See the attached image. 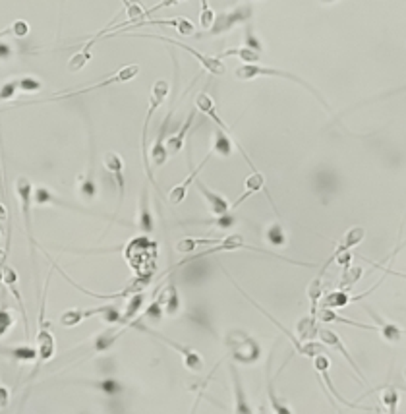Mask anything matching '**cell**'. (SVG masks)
I'll return each instance as SVG.
<instances>
[{
  "instance_id": "36",
  "label": "cell",
  "mask_w": 406,
  "mask_h": 414,
  "mask_svg": "<svg viewBox=\"0 0 406 414\" xmlns=\"http://www.w3.org/2000/svg\"><path fill=\"white\" fill-rule=\"evenodd\" d=\"M323 277L316 275V279H312V283L307 285V298H309V316L316 317L317 308H319V300L323 296Z\"/></svg>"
},
{
  "instance_id": "12",
  "label": "cell",
  "mask_w": 406,
  "mask_h": 414,
  "mask_svg": "<svg viewBox=\"0 0 406 414\" xmlns=\"http://www.w3.org/2000/svg\"><path fill=\"white\" fill-rule=\"evenodd\" d=\"M2 283L10 290L12 296L16 298L18 310H20L21 314V322H23V329H26V337H30V319H28V310H26V304H23V298H21L20 293V285H18L20 283L18 271L10 266H2Z\"/></svg>"
},
{
  "instance_id": "5",
  "label": "cell",
  "mask_w": 406,
  "mask_h": 414,
  "mask_svg": "<svg viewBox=\"0 0 406 414\" xmlns=\"http://www.w3.org/2000/svg\"><path fill=\"white\" fill-rule=\"evenodd\" d=\"M252 16H254V8H252V4H238L234 10L221 12L219 16H215V21H213L211 30L205 31V33H201V35H207V37L223 35V33H227V31L232 30L236 23H244V21H248ZM201 35H198V37H201Z\"/></svg>"
},
{
  "instance_id": "37",
  "label": "cell",
  "mask_w": 406,
  "mask_h": 414,
  "mask_svg": "<svg viewBox=\"0 0 406 414\" xmlns=\"http://www.w3.org/2000/svg\"><path fill=\"white\" fill-rule=\"evenodd\" d=\"M227 57H238V59L242 60V62H246V64H258L259 60H261V55L254 52V50L246 49V47H238V49L223 50V52L219 55L217 59L223 60V59H227Z\"/></svg>"
},
{
  "instance_id": "19",
  "label": "cell",
  "mask_w": 406,
  "mask_h": 414,
  "mask_svg": "<svg viewBox=\"0 0 406 414\" xmlns=\"http://www.w3.org/2000/svg\"><path fill=\"white\" fill-rule=\"evenodd\" d=\"M366 312L369 314V317L376 322L377 331H379V335L383 337V341L391 343V345H396V343H400V341H403V337L406 335V329L395 326L393 322H387V319H383V317L379 316V314H376V312H374L372 308H367V306H366Z\"/></svg>"
},
{
  "instance_id": "17",
  "label": "cell",
  "mask_w": 406,
  "mask_h": 414,
  "mask_svg": "<svg viewBox=\"0 0 406 414\" xmlns=\"http://www.w3.org/2000/svg\"><path fill=\"white\" fill-rule=\"evenodd\" d=\"M377 285H379V283H377ZM376 286H374V288H376ZM374 288L366 290L364 295H354V296L350 295L348 290H333V293H327V295L321 296V300H319V308H327V310L347 308V306H350L352 302H360L362 298H366V296L372 295Z\"/></svg>"
},
{
  "instance_id": "3",
  "label": "cell",
  "mask_w": 406,
  "mask_h": 414,
  "mask_svg": "<svg viewBox=\"0 0 406 414\" xmlns=\"http://www.w3.org/2000/svg\"><path fill=\"white\" fill-rule=\"evenodd\" d=\"M225 345L230 351L232 360L238 364H256L261 356V346L252 335H248L246 331H240V329H232L228 331L225 337Z\"/></svg>"
},
{
  "instance_id": "49",
  "label": "cell",
  "mask_w": 406,
  "mask_h": 414,
  "mask_svg": "<svg viewBox=\"0 0 406 414\" xmlns=\"http://www.w3.org/2000/svg\"><path fill=\"white\" fill-rule=\"evenodd\" d=\"M163 306H161V302H159V298H155L153 302H151V306H148V310L143 312V317H148V319H153V322H159L161 317H163Z\"/></svg>"
},
{
  "instance_id": "33",
  "label": "cell",
  "mask_w": 406,
  "mask_h": 414,
  "mask_svg": "<svg viewBox=\"0 0 406 414\" xmlns=\"http://www.w3.org/2000/svg\"><path fill=\"white\" fill-rule=\"evenodd\" d=\"M316 192H319L321 196H331L337 190V177L333 170H319L316 175Z\"/></svg>"
},
{
  "instance_id": "31",
  "label": "cell",
  "mask_w": 406,
  "mask_h": 414,
  "mask_svg": "<svg viewBox=\"0 0 406 414\" xmlns=\"http://www.w3.org/2000/svg\"><path fill=\"white\" fill-rule=\"evenodd\" d=\"M232 148H234V138L232 134H225L223 130H215L213 134V148H211V153H215L219 157L228 159L232 155Z\"/></svg>"
},
{
  "instance_id": "42",
  "label": "cell",
  "mask_w": 406,
  "mask_h": 414,
  "mask_svg": "<svg viewBox=\"0 0 406 414\" xmlns=\"http://www.w3.org/2000/svg\"><path fill=\"white\" fill-rule=\"evenodd\" d=\"M85 384L91 385V387H97L99 391L107 395H119L124 391L122 384L116 382V379H101V382H85Z\"/></svg>"
},
{
  "instance_id": "8",
  "label": "cell",
  "mask_w": 406,
  "mask_h": 414,
  "mask_svg": "<svg viewBox=\"0 0 406 414\" xmlns=\"http://www.w3.org/2000/svg\"><path fill=\"white\" fill-rule=\"evenodd\" d=\"M33 182L28 177L16 178V194L20 199L21 217H23V227L30 238L31 248H35V238H33V223H31V204H33Z\"/></svg>"
},
{
  "instance_id": "35",
  "label": "cell",
  "mask_w": 406,
  "mask_h": 414,
  "mask_svg": "<svg viewBox=\"0 0 406 414\" xmlns=\"http://www.w3.org/2000/svg\"><path fill=\"white\" fill-rule=\"evenodd\" d=\"M296 329H298V341H300L302 345H304V343H309V341H314L317 333H319L317 319L312 316L302 317V319L298 322Z\"/></svg>"
},
{
  "instance_id": "9",
  "label": "cell",
  "mask_w": 406,
  "mask_h": 414,
  "mask_svg": "<svg viewBox=\"0 0 406 414\" xmlns=\"http://www.w3.org/2000/svg\"><path fill=\"white\" fill-rule=\"evenodd\" d=\"M314 368H316V372L319 375H321V382L325 384V387H327L329 391H331V395L335 397V399H338V403L347 404V406H350V408H356V411H367V413H379L377 408H374V406H364V404H358V403H352V401H347V399H343V395L338 393L337 389H335V385H333V379H331V375H329V368H331V360L327 358V355H319L314 358Z\"/></svg>"
},
{
  "instance_id": "27",
  "label": "cell",
  "mask_w": 406,
  "mask_h": 414,
  "mask_svg": "<svg viewBox=\"0 0 406 414\" xmlns=\"http://www.w3.org/2000/svg\"><path fill=\"white\" fill-rule=\"evenodd\" d=\"M369 393H377L379 395V403L385 406L387 414H398V404H400V395H398V389L395 385L387 384L379 389H374Z\"/></svg>"
},
{
  "instance_id": "15",
  "label": "cell",
  "mask_w": 406,
  "mask_h": 414,
  "mask_svg": "<svg viewBox=\"0 0 406 414\" xmlns=\"http://www.w3.org/2000/svg\"><path fill=\"white\" fill-rule=\"evenodd\" d=\"M103 165L109 170L116 186H119V206H122L124 196H126V178H124V159L120 157L119 153L114 151H107L105 157H103Z\"/></svg>"
},
{
  "instance_id": "45",
  "label": "cell",
  "mask_w": 406,
  "mask_h": 414,
  "mask_svg": "<svg viewBox=\"0 0 406 414\" xmlns=\"http://www.w3.org/2000/svg\"><path fill=\"white\" fill-rule=\"evenodd\" d=\"M244 47L250 50H254V52H258V55H261L263 52V45H261V41L256 37V33H254V28L252 26H246V31H244Z\"/></svg>"
},
{
  "instance_id": "40",
  "label": "cell",
  "mask_w": 406,
  "mask_h": 414,
  "mask_svg": "<svg viewBox=\"0 0 406 414\" xmlns=\"http://www.w3.org/2000/svg\"><path fill=\"white\" fill-rule=\"evenodd\" d=\"M265 240H267L271 246H287V233L281 223H271L267 228H265Z\"/></svg>"
},
{
  "instance_id": "52",
  "label": "cell",
  "mask_w": 406,
  "mask_h": 414,
  "mask_svg": "<svg viewBox=\"0 0 406 414\" xmlns=\"http://www.w3.org/2000/svg\"><path fill=\"white\" fill-rule=\"evenodd\" d=\"M205 384H207V382H203L201 389L198 391V397L194 399V404H192V411H190V414H198L199 404H201V399H203V393H205Z\"/></svg>"
},
{
  "instance_id": "29",
  "label": "cell",
  "mask_w": 406,
  "mask_h": 414,
  "mask_svg": "<svg viewBox=\"0 0 406 414\" xmlns=\"http://www.w3.org/2000/svg\"><path fill=\"white\" fill-rule=\"evenodd\" d=\"M271 360H273V355H269L267 372H265V375H267V397L269 404H271V411H273V414H294L292 413V408L285 403V399H281L277 395V391H275V385H273V379H271V370H269V368H271Z\"/></svg>"
},
{
  "instance_id": "13",
  "label": "cell",
  "mask_w": 406,
  "mask_h": 414,
  "mask_svg": "<svg viewBox=\"0 0 406 414\" xmlns=\"http://www.w3.org/2000/svg\"><path fill=\"white\" fill-rule=\"evenodd\" d=\"M37 355H39V358H37V368L33 370V374H37V370H39L41 366L45 364V362H49V360H52L54 358V355H57V343H54V337H52V333L49 331V327H47V324H45V319H41L39 317V333H37Z\"/></svg>"
},
{
  "instance_id": "1",
  "label": "cell",
  "mask_w": 406,
  "mask_h": 414,
  "mask_svg": "<svg viewBox=\"0 0 406 414\" xmlns=\"http://www.w3.org/2000/svg\"><path fill=\"white\" fill-rule=\"evenodd\" d=\"M170 86L167 79H157L153 83V89H151V95H149V109L148 115H145V120H143V128H141V157H143V168H145V175H148V180L151 182V186L157 190L161 194V188L157 186L155 182V175H153V168H151V163H149V148H148V136H149V122L153 119L155 110L165 103V99L169 97Z\"/></svg>"
},
{
  "instance_id": "6",
  "label": "cell",
  "mask_w": 406,
  "mask_h": 414,
  "mask_svg": "<svg viewBox=\"0 0 406 414\" xmlns=\"http://www.w3.org/2000/svg\"><path fill=\"white\" fill-rule=\"evenodd\" d=\"M136 37L157 39V41H163V43H169V45H174V47H180L182 50L190 52L194 59H198V62L203 66V70H207L209 74H213V76H223V74L227 72V66L223 64V60H219L217 57H207V55L199 52V50H196L194 47H190V45H186V43H182V41L170 39V37H161V35H149V33H136Z\"/></svg>"
},
{
  "instance_id": "43",
  "label": "cell",
  "mask_w": 406,
  "mask_h": 414,
  "mask_svg": "<svg viewBox=\"0 0 406 414\" xmlns=\"http://www.w3.org/2000/svg\"><path fill=\"white\" fill-rule=\"evenodd\" d=\"M30 33V23L23 20H16L14 23H12L8 30L0 31V39L2 37H6V35H14V37H18V39H21V37H26Z\"/></svg>"
},
{
  "instance_id": "44",
  "label": "cell",
  "mask_w": 406,
  "mask_h": 414,
  "mask_svg": "<svg viewBox=\"0 0 406 414\" xmlns=\"http://www.w3.org/2000/svg\"><path fill=\"white\" fill-rule=\"evenodd\" d=\"M14 327V314L10 312L8 304L0 306V337H4Z\"/></svg>"
},
{
  "instance_id": "55",
  "label": "cell",
  "mask_w": 406,
  "mask_h": 414,
  "mask_svg": "<svg viewBox=\"0 0 406 414\" xmlns=\"http://www.w3.org/2000/svg\"><path fill=\"white\" fill-rule=\"evenodd\" d=\"M6 219H8V209L0 204V221H6Z\"/></svg>"
},
{
  "instance_id": "18",
  "label": "cell",
  "mask_w": 406,
  "mask_h": 414,
  "mask_svg": "<svg viewBox=\"0 0 406 414\" xmlns=\"http://www.w3.org/2000/svg\"><path fill=\"white\" fill-rule=\"evenodd\" d=\"M230 372V379H232V393H234V413L232 414H254V408L248 401V395L244 389V384L240 379L238 368L234 364L228 366Z\"/></svg>"
},
{
  "instance_id": "39",
  "label": "cell",
  "mask_w": 406,
  "mask_h": 414,
  "mask_svg": "<svg viewBox=\"0 0 406 414\" xmlns=\"http://www.w3.org/2000/svg\"><path fill=\"white\" fill-rule=\"evenodd\" d=\"M221 240L219 238H192V237H186L182 238V240H179L176 242V250H179L180 254H192L196 248L199 246V244H219Z\"/></svg>"
},
{
  "instance_id": "16",
  "label": "cell",
  "mask_w": 406,
  "mask_h": 414,
  "mask_svg": "<svg viewBox=\"0 0 406 414\" xmlns=\"http://www.w3.org/2000/svg\"><path fill=\"white\" fill-rule=\"evenodd\" d=\"M194 184H196V188L199 190V194H201L203 199H205V204H207L209 211H211V215H213V217H223V215L232 213V211H230V204H228L227 197L221 196V194H217V192H213V190L205 186L201 180H196Z\"/></svg>"
},
{
  "instance_id": "10",
  "label": "cell",
  "mask_w": 406,
  "mask_h": 414,
  "mask_svg": "<svg viewBox=\"0 0 406 414\" xmlns=\"http://www.w3.org/2000/svg\"><path fill=\"white\" fill-rule=\"evenodd\" d=\"M364 237H366V228L364 227H352L348 228V233L345 235V237L341 238L337 242V246H335V250H333V254L327 257V262L321 266V269H319V273L317 275L319 277H325V271L329 269V266L333 264V262H337L338 257L343 256V254H347V252H350L352 248L358 246L362 240H364Z\"/></svg>"
},
{
  "instance_id": "41",
  "label": "cell",
  "mask_w": 406,
  "mask_h": 414,
  "mask_svg": "<svg viewBox=\"0 0 406 414\" xmlns=\"http://www.w3.org/2000/svg\"><path fill=\"white\" fill-rule=\"evenodd\" d=\"M238 219L228 213V215H223V217H213V219H199V221H188V223H196V225H207V227H217L221 230H227V228H232L236 225Z\"/></svg>"
},
{
  "instance_id": "38",
  "label": "cell",
  "mask_w": 406,
  "mask_h": 414,
  "mask_svg": "<svg viewBox=\"0 0 406 414\" xmlns=\"http://www.w3.org/2000/svg\"><path fill=\"white\" fill-rule=\"evenodd\" d=\"M362 275H364L362 267L347 266L343 269V277H341V283H338V290H345V288H347L348 293H350V288L356 285L358 281L362 279Z\"/></svg>"
},
{
  "instance_id": "26",
  "label": "cell",
  "mask_w": 406,
  "mask_h": 414,
  "mask_svg": "<svg viewBox=\"0 0 406 414\" xmlns=\"http://www.w3.org/2000/svg\"><path fill=\"white\" fill-rule=\"evenodd\" d=\"M159 302H161V306H163V312L167 314V316H176L180 312V308H182V304H180V295H179V288H176V285L174 283H169L167 285V288L161 293V295L157 296Z\"/></svg>"
},
{
  "instance_id": "48",
  "label": "cell",
  "mask_w": 406,
  "mask_h": 414,
  "mask_svg": "<svg viewBox=\"0 0 406 414\" xmlns=\"http://www.w3.org/2000/svg\"><path fill=\"white\" fill-rule=\"evenodd\" d=\"M18 91H20V89H18V79H10V81L2 83V86H0V103L14 99V95H16Z\"/></svg>"
},
{
  "instance_id": "46",
  "label": "cell",
  "mask_w": 406,
  "mask_h": 414,
  "mask_svg": "<svg viewBox=\"0 0 406 414\" xmlns=\"http://www.w3.org/2000/svg\"><path fill=\"white\" fill-rule=\"evenodd\" d=\"M18 79V89L20 91H26V93H35V91H41L43 89V81H39L37 78H31V76H21Z\"/></svg>"
},
{
  "instance_id": "53",
  "label": "cell",
  "mask_w": 406,
  "mask_h": 414,
  "mask_svg": "<svg viewBox=\"0 0 406 414\" xmlns=\"http://www.w3.org/2000/svg\"><path fill=\"white\" fill-rule=\"evenodd\" d=\"M10 403V391L0 384V408H6Z\"/></svg>"
},
{
  "instance_id": "47",
  "label": "cell",
  "mask_w": 406,
  "mask_h": 414,
  "mask_svg": "<svg viewBox=\"0 0 406 414\" xmlns=\"http://www.w3.org/2000/svg\"><path fill=\"white\" fill-rule=\"evenodd\" d=\"M213 21H215V12L211 10V6H209L207 2L203 0L201 2V16H199V26L203 28L205 31L211 30V26H213Z\"/></svg>"
},
{
  "instance_id": "21",
  "label": "cell",
  "mask_w": 406,
  "mask_h": 414,
  "mask_svg": "<svg viewBox=\"0 0 406 414\" xmlns=\"http://www.w3.org/2000/svg\"><path fill=\"white\" fill-rule=\"evenodd\" d=\"M138 223L139 233L143 235H151L153 228H155V219H153V211H151V204H149V188L143 186L141 190V196H139V204H138Z\"/></svg>"
},
{
  "instance_id": "20",
  "label": "cell",
  "mask_w": 406,
  "mask_h": 414,
  "mask_svg": "<svg viewBox=\"0 0 406 414\" xmlns=\"http://www.w3.org/2000/svg\"><path fill=\"white\" fill-rule=\"evenodd\" d=\"M211 157H213V153H209L207 157H203V161H201L198 167H196V168H194V170H192V172H190L188 177L184 178V180H182L180 184H176V186L170 190V192H169V201H170V204H172V206H180V204H182V201L186 199V194H188V188L192 186V184H194L196 180H198L199 172L203 170V167L207 165L209 159H211Z\"/></svg>"
},
{
  "instance_id": "51",
  "label": "cell",
  "mask_w": 406,
  "mask_h": 414,
  "mask_svg": "<svg viewBox=\"0 0 406 414\" xmlns=\"http://www.w3.org/2000/svg\"><path fill=\"white\" fill-rule=\"evenodd\" d=\"M12 57H14V49H12V45H8L6 41L0 39V60L6 62V60H10Z\"/></svg>"
},
{
  "instance_id": "25",
  "label": "cell",
  "mask_w": 406,
  "mask_h": 414,
  "mask_svg": "<svg viewBox=\"0 0 406 414\" xmlns=\"http://www.w3.org/2000/svg\"><path fill=\"white\" fill-rule=\"evenodd\" d=\"M196 119V110H190V115L184 120V124L180 126V130L174 134V136H170L167 141H165V146H167V151H169V155H176L182 151L184 148V144H186V136H188V130L192 126V122Z\"/></svg>"
},
{
  "instance_id": "22",
  "label": "cell",
  "mask_w": 406,
  "mask_h": 414,
  "mask_svg": "<svg viewBox=\"0 0 406 414\" xmlns=\"http://www.w3.org/2000/svg\"><path fill=\"white\" fill-rule=\"evenodd\" d=\"M109 306H99V308H91V310H83V308H74V310H66L62 312L59 324L62 327H76L79 326L83 319L88 317H95V316H105Z\"/></svg>"
},
{
  "instance_id": "7",
  "label": "cell",
  "mask_w": 406,
  "mask_h": 414,
  "mask_svg": "<svg viewBox=\"0 0 406 414\" xmlns=\"http://www.w3.org/2000/svg\"><path fill=\"white\" fill-rule=\"evenodd\" d=\"M139 74V64H128V66H124V68L116 70L114 74H110L109 78L101 79L99 83H93L90 88L85 89H79V91H74V93H54V95H50V97L43 99V101H54V99H66V97H76V95H83V93H90V91H97V89L103 88H110V86H116V83H126L130 79H134Z\"/></svg>"
},
{
  "instance_id": "2",
  "label": "cell",
  "mask_w": 406,
  "mask_h": 414,
  "mask_svg": "<svg viewBox=\"0 0 406 414\" xmlns=\"http://www.w3.org/2000/svg\"><path fill=\"white\" fill-rule=\"evenodd\" d=\"M234 76H236V79H242V81H248V79H254V78H259V76H269V78H285V79H290V81H294V83H300L302 88H306L314 97L325 107V109H329L327 101L323 99V95L317 91L312 83H307L306 79H302L300 76H296V74H292V72H287V70H278V68H267V66H259V64H242V66H238L236 72H234Z\"/></svg>"
},
{
  "instance_id": "54",
  "label": "cell",
  "mask_w": 406,
  "mask_h": 414,
  "mask_svg": "<svg viewBox=\"0 0 406 414\" xmlns=\"http://www.w3.org/2000/svg\"><path fill=\"white\" fill-rule=\"evenodd\" d=\"M406 91V83L405 86H400V88L393 89V91H389V93H383V95H379V97L376 99H387V97H393V95H398V93H405Z\"/></svg>"
},
{
  "instance_id": "4",
  "label": "cell",
  "mask_w": 406,
  "mask_h": 414,
  "mask_svg": "<svg viewBox=\"0 0 406 414\" xmlns=\"http://www.w3.org/2000/svg\"><path fill=\"white\" fill-rule=\"evenodd\" d=\"M130 329H138V331H141V333H145V335L153 337V339H157V341H161V343L169 345L170 348H174V351H176L180 356H182V360H184V366L188 368L190 372H194V374H199V372H203L205 364H203V358H201V355H199L198 351H194V348H190V346H186V345H180V343L172 341V339H169V337H165L163 333L155 331V329H151V327L143 326L139 317H138V319H134V322L130 324Z\"/></svg>"
},
{
  "instance_id": "30",
  "label": "cell",
  "mask_w": 406,
  "mask_h": 414,
  "mask_svg": "<svg viewBox=\"0 0 406 414\" xmlns=\"http://www.w3.org/2000/svg\"><path fill=\"white\" fill-rule=\"evenodd\" d=\"M33 204H37V206H57V207H62V209H70V211L78 209L74 204H68V201L60 199L57 194L50 192L49 188H43V186L33 190Z\"/></svg>"
},
{
  "instance_id": "14",
  "label": "cell",
  "mask_w": 406,
  "mask_h": 414,
  "mask_svg": "<svg viewBox=\"0 0 406 414\" xmlns=\"http://www.w3.org/2000/svg\"><path fill=\"white\" fill-rule=\"evenodd\" d=\"M317 335H319V339H321V345H325V346H329V348H333V351H337L338 355L343 356V358H347V362L350 364V368H352V370H354V372H356V374L362 377V382H364V384H367L366 375L362 374V370L358 368L356 360H354V358L350 356L348 348L345 346V343H343V339H341V337H338L335 331H331V329H325V327H321Z\"/></svg>"
},
{
  "instance_id": "24",
  "label": "cell",
  "mask_w": 406,
  "mask_h": 414,
  "mask_svg": "<svg viewBox=\"0 0 406 414\" xmlns=\"http://www.w3.org/2000/svg\"><path fill=\"white\" fill-rule=\"evenodd\" d=\"M78 196L81 199H85V201H91V199H95L97 194H99V184H97V180H95V167H93V159H91L90 163V170L85 172V175H81L78 178Z\"/></svg>"
},
{
  "instance_id": "32",
  "label": "cell",
  "mask_w": 406,
  "mask_h": 414,
  "mask_svg": "<svg viewBox=\"0 0 406 414\" xmlns=\"http://www.w3.org/2000/svg\"><path fill=\"white\" fill-rule=\"evenodd\" d=\"M139 26H172V28H176V30H179L180 35H186V37L196 33L194 23H192L190 20H186V18H182V16H179V18H172V20H149V21H143V23H139Z\"/></svg>"
},
{
  "instance_id": "50",
  "label": "cell",
  "mask_w": 406,
  "mask_h": 414,
  "mask_svg": "<svg viewBox=\"0 0 406 414\" xmlns=\"http://www.w3.org/2000/svg\"><path fill=\"white\" fill-rule=\"evenodd\" d=\"M372 266L376 267V269H379V271H383L385 275H395V277H400V279H406V273H403V271H396V269H393V267H387V266H381V264H374L372 259H367Z\"/></svg>"
},
{
  "instance_id": "28",
  "label": "cell",
  "mask_w": 406,
  "mask_h": 414,
  "mask_svg": "<svg viewBox=\"0 0 406 414\" xmlns=\"http://www.w3.org/2000/svg\"><path fill=\"white\" fill-rule=\"evenodd\" d=\"M0 355L8 356V358L16 360V362H21V364H26V362H37V358H39L37 348L30 345L0 346Z\"/></svg>"
},
{
  "instance_id": "56",
  "label": "cell",
  "mask_w": 406,
  "mask_h": 414,
  "mask_svg": "<svg viewBox=\"0 0 406 414\" xmlns=\"http://www.w3.org/2000/svg\"><path fill=\"white\" fill-rule=\"evenodd\" d=\"M258 414H267V406H265V403H261L259 404V411Z\"/></svg>"
},
{
  "instance_id": "11",
  "label": "cell",
  "mask_w": 406,
  "mask_h": 414,
  "mask_svg": "<svg viewBox=\"0 0 406 414\" xmlns=\"http://www.w3.org/2000/svg\"><path fill=\"white\" fill-rule=\"evenodd\" d=\"M246 190H244V194L242 196L238 197L236 201L230 206V211H234L238 206H242L248 197H252L254 194H258V192H263L265 194V197H267V201L271 204V207H273V211L277 213V217H281V213H278V209L277 206H275V201H273V197H271V194H269V190H267V182H265V177L259 172V170H256V172H252L248 178H246Z\"/></svg>"
},
{
  "instance_id": "23",
  "label": "cell",
  "mask_w": 406,
  "mask_h": 414,
  "mask_svg": "<svg viewBox=\"0 0 406 414\" xmlns=\"http://www.w3.org/2000/svg\"><path fill=\"white\" fill-rule=\"evenodd\" d=\"M170 119H172V110L167 115V119L163 120V126L159 128L157 139L153 144V149H151V161H153V167H163L169 159V151H167V146H165V139H167V130L170 126Z\"/></svg>"
},
{
  "instance_id": "34",
  "label": "cell",
  "mask_w": 406,
  "mask_h": 414,
  "mask_svg": "<svg viewBox=\"0 0 406 414\" xmlns=\"http://www.w3.org/2000/svg\"><path fill=\"white\" fill-rule=\"evenodd\" d=\"M95 41H97V37L93 35L88 43H85V47L79 50V52H76L72 59L68 60V72L70 74H76V72H79V70H83V66L88 64L91 60V49H93V45H95Z\"/></svg>"
}]
</instances>
